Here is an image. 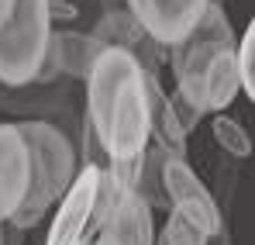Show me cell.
I'll return each instance as SVG.
<instances>
[{
    "instance_id": "obj_23",
    "label": "cell",
    "mask_w": 255,
    "mask_h": 245,
    "mask_svg": "<svg viewBox=\"0 0 255 245\" xmlns=\"http://www.w3.org/2000/svg\"><path fill=\"white\" fill-rule=\"evenodd\" d=\"M155 245H162V242H159V239H155Z\"/></svg>"
},
{
    "instance_id": "obj_11",
    "label": "cell",
    "mask_w": 255,
    "mask_h": 245,
    "mask_svg": "<svg viewBox=\"0 0 255 245\" xmlns=\"http://www.w3.org/2000/svg\"><path fill=\"white\" fill-rule=\"evenodd\" d=\"M48 48L55 52L62 76H69V80H86L90 69H93V62H97V55H100L107 45L100 38H93V35H86V31H76V28H59V31L52 28Z\"/></svg>"
},
{
    "instance_id": "obj_6",
    "label": "cell",
    "mask_w": 255,
    "mask_h": 245,
    "mask_svg": "<svg viewBox=\"0 0 255 245\" xmlns=\"http://www.w3.org/2000/svg\"><path fill=\"white\" fill-rule=\"evenodd\" d=\"M162 187H166L169 207H176L179 214H186L207 235H214L224 225V214H221V207L214 201V194L204 187V180L190 169L186 159H179V156L166 159V166H162Z\"/></svg>"
},
{
    "instance_id": "obj_8",
    "label": "cell",
    "mask_w": 255,
    "mask_h": 245,
    "mask_svg": "<svg viewBox=\"0 0 255 245\" xmlns=\"http://www.w3.org/2000/svg\"><path fill=\"white\" fill-rule=\"evenodd\" d=\"M90 35L100 38L107 48H128L145 69H159V62L166 59V45H159V41L152 38L128 7H121V10H104L100 21H97V28Z\"/></svg>"
},
{
    "instance_id": "obj_21",
    "label": "cell",
    "mask_w": 255,
    "mask_h": 245,
    "mask_svg": "<svg viewBox=\"0 0 255 245\" xmlns=\"http://www.w3.org/2000/svg\"><path fill=\"white\" fill-rule=\"evenodd\" d=\"M86 245H121V242H114L111 235H104V232H97V239H93V242H86Z\"/></svg>"
},
{
    "instance_id": "obj_17",
    "label": "cell",
    "mask_w": 255,
    "mask_h": 245,
    "mask_svg": "<svg viewBox=\"0 0 255 245\" xmlns=\"http://www.w3.org/2000/svg\"><path fill=\"white\" fill-rule=\"evenodd\" d=\"M169 100H172V111H176L179 124H183V131L190 135V131H193V128L200 124V111H197V107H190V104H186V100H183L179 93H172Z\"/></svg>"
},
{
    "instance_id": "obj_9",
    "label": "cell",
    "mask_w": 255,
    "mask_h": 245,
    "mask_svg": "<svg viewBox=\"0 0 255 245\" xmlns=\"http://www.w3.org/2000/svg\"><path fill=\"white\" fill-rule=\"evenodd\" d=\"M31 180V163H28V145L17 131V124H0V218H10Z\"/></svg>"
},
{
    "instance_id": "obj_16",
    "label": "cell",
    "mask_w": 255,
    "mask_h": 245,
    "mask_svg": "<svg viewBox=\"0 0 255 245\" xmlns=\"http://www.w3.org/2000/svg\"><path fill=\"white\" fill-rule=\"evenodd\" d=\"M235 62H238V83H242V90L249 97H255V24H249L242 41L235 45Z\"/></svg>"
},
{
    "instance_id": "obj_5",
    "label": "cell",
    "mask_w": 255,
    "mask_h": 245,
    "mask_svg": "<svg viewBox=\"0 0 255 245\" xmlns=\"http://www.w3.org/2000/svg\"><path fill=\"white\" fill-rule=\"evenodd\" d=\"M0 111L14 114L17 121H48L66 135V124L73 114V93L55 83H21V86H7L0 83Z\"/></svg>"
},
{
    "instance_id": "obj_14",
    "label": "cell",
    "mask_w": 255,
    "mask_h": 245,
    "mask_svg": "<svg viewBox=\"0 0 255 245\" xmlns=\"http://www.w3.org/2000/svg\"><path fill=\"white\" fill-rule=\"evenodd\" d=\"M211 131H214V142H217L231 159H249V156H252V138H249V131L235 121V118L217 114L214 124H211Z\"/></svg>"
},
{
    "instance_id": "obj_7",
    "label": "cell",
    "mask_w": 255,
    "mask_h": 245,
    "mask_svg": "<svg viewBox=\"0 0 255 245\" xmlns=\"http://www.w3.org/2000/svg\"><path fill=\"white\" fill-rule=\"evenodd\" d=\"M207 3L211 0H125V7L159 45L179 41L200 21Z\"/></svg>"
},
{
    "instance_id": "obj_18",
    "label": "cell",
    "mask_w": 255,
    "mask_h": 245,
    "mask_svg": "<svg viewBox=\"0 0 255 245\" xmlns=\"http://www.w3.org/2000/svg\"><path fill=\"white\" fill-rule=\"evenodd\" d=\"M0 245H24V228H17L10 218H0Z\"/></svg>"
},
{
    "instance_id": "obj_2",
    "label": "cell",
    "mask_w": 255,
    "mask_h": 245,
    "mask_svg": "<svg viewBox=\"0 0 255 245\" xmlns=\"http://www.w3.org/2000/svg\"><path fill=\"white\" fill-rule=\"evenodd\" d=\"M24 145H28V163H31V180L21 207L10 214L17 228H35L42 225L48 207L59 204V197L69 190L73 176L80 173V152L69 135H62L48 121H14Z\"/></svg>"
},
{
    "instance_id": "obj_15",
    "label": "cell",
    "mask_w": 255,
    "mask_h": 245,
    "mask_svg": "<svg viewBox=\"0 0 255 245\" xmlns=\"http://www.w3.org/2000/svg\"><path fill=\"white\" fill-rule=\"evenodd\" d=\"M211 239L200 225H193L186 214H179L176 207H169V221H166V228H162V235H159V242L162 245H204Z\"/></svg>"
},
{
    "instance_id": "obj_10",
    "label": "cell",
    "mask_w": 255,
    "mask_h": 245,
    "mask_svg": "<svg viewBox=\"0 0 255 245\" xmlns=\"http://www.w3.org/2000/svg\"><path fill=\"white\" fill-rule=\"evenodd\" d=\"M145 93H148V142L186 159V131L172 111L169 93L159 83V69H145Z\"/></svg>"
},
{
    "instance_id": "obj_12",
    "label": "cell",
    "mask_w": 255,
    "mask_h": 245,
    "mask_svg": "<svg viewBox=\"0 0 255 245\" xmlns=\"http://www.w3.org/2000/svg\"><path fill=\"white\" fill-rule=\"evenodd\" d=\"M242 90L238 83V62H235V45H224L217 48L207 66V76H204V114H217L224 111L235 93Z\"/></svg>"
},
{
    "instance_id": "obj_19",
    "label": "cell",
    "mask_w": 255,
    "mask_h": 245,
    "mask_svg": "<svg viewBox=\"0 0 255 245\" xmlns=\"http://www.w3.org/2000/svg\"><path fill=\"white\" fill-rule=\"evenodd\" d=\"M48 14H52V24L55 21H73L76 17V7L66 3V0H48Z\"/></svg>"
},
{
    "instance_id": "obj_4",
    "label": "cell",
    "mask_w": 255,
    "mask_h": 245,
    "mask_svg": "<svg viewBox=\"0 0 255 245\" xmlns=\"http://www.w3.org/2000/svg\"><path fill=\"white\" fill-rule=\"evenodd\" d=\"M100 169L104 166H80L69 190L59 197V211H55V221L48 228L45 245H86L90 232H93V204H97Z\"/></svg>"
},
{
    "instance_id": "obj_20",
    "label": "cell",
    "mask_w": 255,
    "mask_h": 245,
    "mask_svg": "<svg viewBox=\"0 0 255 245\" xmlns=\"http://www.w3.org/2000/svg\"><path fill=\"white\" fill-rule=\"evenodd\" d=\"M204 245H231V232H228V225H221V228H217Z\"/></svg>"
},
{
    "instance_id": "obj_1",
    "label": "cell",
    "mask_w": 255,
    "mask_h": 245,
    "mask_svg": "<svg viewBox=\"0 0 255 245\" xmlns=\"http://www.w3.org/2000/svg\"><path fill=\"white\" fill-rule=\"evenodd\" d=\"M86 121L107 159H131L148 145L145 66L128 48H104L86 76Z\"/></svg>"
},
{
    "instance_id": "obj_3",
    "label": "cell",
    "mask_w": 255,
    "mask_h": 245,
    "mask_svg": "<svg viewBox=\"0 0 255 245\" xmlns=\"http://www.w3.org/2000/svg\"><path fill=\"white\" fill-rule=\"evenodd\" d=\"M52 28L48 0H0V83L21 86L38 76Z\"/></svg>"
},
{
    "instance_id": "obj_22",
    "label": "cell",
    "mask_w": 255,
    "mask_h": 245,
    "mask_svg": "<svg viewBox=\"0 0 255 245\" xmlns=\"http://www.w3.org/2000/svg\"><path fill=\"white\" fill-rule=\"evenodd\" d=\"M100 7H104V10H121L125 0H100Z\"/></svg>"
},
{
    "instance_id": "obj_13",
    "label": "cell",
    "mask_w": 255,
    "mask_h": 245,
    "mask_svg": "<svg viewBox=\"0 0 255 245\" xmlns=\"http://www.w3.org/2000/svg\"><path fill=\"white\" fill-rule=\"evenodd\" d=\"M172 152H166L162 145L148 142L145 152H141V173H138V187L134 194L152 207V211H169V197H166V187H162V166Z\"/></svg>"
}]
</instances>
